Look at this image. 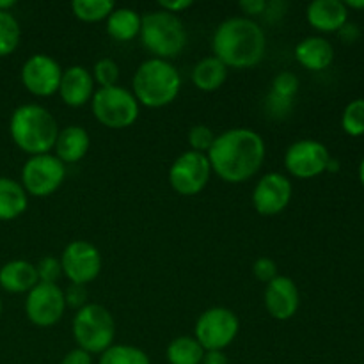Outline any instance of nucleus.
Here are the masks:
<instances>
[{"instance_id":"obj_1","label":"nucleus","mask_w":364,"mask_h":364,"mask_svg":"<svg viewBox=\"0 0 364 364\" xmlns=\"http://www.w3.org/2000/svg\"><path fill=\"white\" fill-rule=\"evenodd\" d=\"M265 155L267 146L262 135L249 128H231L215 137L206 156L220 180L242 183L262 169Z\"/></svg>"},{"instance_id":"obj_2","label":"nucleus","mask_w":364,"mask_h":364,"mask_svg":"<svg viewBox=\"0 0 364 364\" xmlns=\"http://www.w3.org/2000/svg\"><path fill=\"white\" fill-rule=\"evenodd\" d=\"M267 36L255 20L230 18L213 34V53L226 68H252L265 57Z\"/></svg>"},{"instance_id":"obj_3","label":"nucleus","mask_w":364,"mask_h":364,"mask_svg":"<svg viewBox=\"0 0 364 364\" xmlns=\"http://www.w3.org/2000/svg\"><path fill=\"white\" fill-rule=\"evenodd\" d=\"M9 134L21 151L32 156L46 155L55 146L59 127L50 110L36 103H27L18 107L11 116Z\"/></svg>"},{"instance_id":"obj_4","label":"nucleus","mask_w":364,"mask_h":364,"mask_svg":"<svg viewBox=\"0 0 364 364\" xmlns=\"http://www.w3.org/2000/svg\"><path fill=\"white\" fill-rule=\"evenodd\" d=\"M134 96L139 103L151 109H160L178 98L181 89L180 71L166 59L146 60L134 75Z\"/></svg>"},{"instance_id":"obj_5","label":"nucleus","mask_w":364,"mask_h":364,"mask_svg":"<svg viewBox=\"0 0 364 364\" xmlns=\"http://www.w3.org/2000/svg\"><path fill=\"white\" fill-rule=\"evenodd\" d=\"M141 38L146 48L156 59L178 55L187 45V31L176 14L167 11H151L142 16Z\"/></svg>"},{"instance_id":"obj_6","label":"nucleus","mask_w":364,"mask_h":364,"mask_svg":"<svg viewBox=\"0 0 364 364\" xmlns=\"http://www.w3.org/2000/svg\"><path fill=\"white\" fill-rule=\"evenodd\" d=\"M73 336L78 348L87 354H103L112 347L116 323L107 308L100 304H85L73 318Z\"/></svg>"},{"instance_id":"obj_7","label":"nucleus","mask_w":364,"mask_h":364,"mask_svg":"<svg viewBox=\"0 0 364 364\" xmlns=\"http://www.w3.org/2000/svg\"><path fill=\"white\" fill-rule=\"evenodd\" d=\"M92 114L107 128L121 130L128 128L139 119V102L134 92L114 85L100 87L91 100Z\"/></svg>"},{"instance_id":"obj_8","label":"nucleus","mask_w":364,"mask_h":364,"mask_svg":"<svg viewBox=\"0 0 364 364\" xmlns=\"http://www.w3.org/2000/svg\"><path fill=\"white\" fill-rule=\"evenodd\" d=\"M240 322L238 316L228 308H210L196 322V340L205 352L220 350L230 347L238 336Z\"/></svg>"},{"instance_id":"obj_9","label":"nucleus","mask_w":364,"mask_h":364,"mask_svg":"<svg viewBox=\"0 0 364 364\" xmlns=\"http://www.w3.org/2000/svg\"><path fill=\"white\" fill-rule=\"evenodd\" d=\"M66 178V166L57 156L36 155L25 162L21 169V187L27 194L45 198L53 194Z\"/></svg>"},{"instance_id":"obj_10","label":"nucleus","mask_w":364,"mask_h":364,"mask_svg":"<svg viewBox=\"0 0 364 364\" xmlns=\"http://www.w3.org/2000/svg\"><path fill=\"white\" fill-rule=\"evenodd\" d=\"M212 166L205 153L185 151L178 156L169 171V183L178 194L196 196L208 185Z\"/></svg>"},{"instance_id":"obj_11","label":"nucleus","mask_w":364,"mask_h":364,"mask_svg":"<svg viewBox=\"0 0 364 364\" xmlns=\"http://www.w3.org/2000/svg\"><path fill=\"white\" fill-rule=\"evenodd\" d=\"M66 311L64 290L52 283H38L25 299L27 318L38 327H52Z\"/></svg>"},{"instance_id":"obj_12","label":"nucleus","mask_w":364,"mask_h":364,"mask_svg":"<svg viewBox=\"0 0 364 364\" xmlns=\"http://www.w3.org/2000/svg\"><path fill=\"white\" fill-rule=\"evenodd\" d=\"M63 274L70 279V283L82 284L95 281L102 270V255L91 242L75 240L66 245L60 256Z\"/></svg>"},{"instance_id":"obj_13","label":"nucleus","mask_w":364,"mask_h":364,"mask_svg":"<svg viewBox=\"0 0 364 364\" xmlns=\"http://www.w3.org/2000/svg\"><path fill=\"white\" fill-rule=\"evenodd\" d=\"M329 160V149L322 142L315 141V139H302V141L294 142L287 149L284 166H287L288 173L294 174L295 178L309 180V178L326 173Z\"/></svg>"},{"instance_id":"obj_14","label":"nucleus","mask_w":364,"mask_h":364,"mask_svg":"<svg viewBox=\"0 0 364 364\" xmlns=\"http://www.w3.org/2000/svg\"><path fill=\"white\" fill-rule=\"evenodd\" d=\"M60 70L59 63L46 53H36L25 60L21 68V82L25 89L34 96H52L59 91Z\"/></svg>"},{"instance_id":"obj_15","label":"nucleus","mask_w":364,"mask_h":364,"mask_svg":"<svg viewBox=\"0 0 364 364\" xmlns=\"http://www.w3.org/2000/svg\"><path fill=\"white\" fill-rule=\"evenodd\" d=\"M291 194H294V187L284 174L267 173L256 183L255 192H252V205L259 215L272 217L287 208Z\"/></svg>"},{"instance_id":"obj_16","label":"nucleus","mask_w":364,"mask_h":364,"mask_svg":"<svg viewBox=\"0 0 364 364\" xmlns=\"http://www.w3.org/2000/svg\"><path fill=\"white\" fill-rule=\"evenodd\" d=\"M301 304L299 288L291 277L277 276L265 288V308L276 320H290Z\"/></svg>"},{"instance_id":"obj_17","label":"nucleus","mask_w":364,"mask_h":364,"mask_svg":"<svg viewBox=\"0 0 364 364\" xmlns=\"http://www.w3.org/2000/svg\"><path fill=\"white\" fill-rule=\"evenodd\" d=\"M59 95L70 107H82L91 102L95 95V78L84 66H70L63 71Z\"/></svg>"},{"instance_id":"obj_18","label":"nucleus","mask_w":364,"mask_h":364,"mask_svg":"<svg viewBox=\"0 0 364 364\" xmlns=\"http://www.w3.org/2000/svg\"><path fill=\"white\" fill-rule=\"evenodd\" d=\"M309 25L320 32H336L347 23L348 9L341 0H315L306 11Z\"/></svg>"},{"instance_id":"obj_19","label":"nucleus","mask_w":364,"mask_h":364,"mask_svg":"<svg viewBox=\"0 0 364 364\" xmlns=\"http://www.w3.org/2000/svg\"><path fill=\"white\" fill-rule=\"evenodd\" d=\"M89 144H91V139H89L85 128L71 124V127L59 130L53 149H55L57 159L66 166V164L80 162L87 155Z\"/></svg>"},{"instance_id":"obj_20","label":"nucleus","mask_w":364,"mask_h":364,"mask_svg":"<svg viewBox=\"0 0 364 364\" xmlns=\"http://www.w3.org/2000/svg\"><path fill=\"white\" fill-rule=\"evenodd\" d=\"M295 59L309 71H322L331 66L334 59V48L326 38L309 36L295 46Z\"/></svg>"},{"instance_id":"obj_21","label":"nucleus","mask_w":364,"mask_h":364,"mask_svg":"<svg viewBox=\"0 0 364 364\" xmlns=\"http://www.w3.org/2000/svg\"><path fill=\"white\" fill-rule=\"evenodd\" d=\"M38 283L36 265L25 259H13L0 269V287L9 294H28Z\"/></svg>"},{"instance_id":"obj_22","label":"nucleus","mask_w":364,"mask_h":364,"mask_svg":"<svg viewBox=\"0 0 364 364\" xmlns=\"http://www.w3.org/2000/svg\"><path fill=\"white\" fill-rule=\"evenodd\" d=\"M141 23L142 16H139L137 11L130 7H119V9L114 7L112 13L107 18V32L116 41L127 43L141 34Z\"/></svg>"},{"instance_id":"obj_23","label":"nucleus","mask_w":364,"mask_h":364,"mask_svg":"<svg viewBox=\"0 0 364 364\" xmlns=\"http://www.w3.org/2000/svg\"><path fill=\"white\" fill-rule=\"evenodd\" d=\"M28 198L21 183L11 178H0V220H13L25 213Z\"/></svg>"},{"instance_id":"obj_24","label":"nucleus","mask_w":364,"mask_h":364,"mask_svg":"<svg viewBox=\"0 0 364 364\" xmlns=\"http://www.w3.org/2000/svg\"><path fill=\"white\" fill-rule=\"evenodd\" d=\"M226 78L228 68L215 55L201 59L192 70V82L196 84V87L206 92L217 91L220 85H224Z\"/></svg>"},{"instance_id":"obj_25","label":"nucleus","mask_w":364,"mask_h":364,"mask_svg":"<svg viewBox=\"0 0 364 364\" xmlns=\"http://www.w3.org/2000/svg\"><path fill=\"white\" fill-rule=\"evenodd\" d=\"M169 364H201L205 358V348L192 336L174 338L166 352Z\"/></svg>"},{"instance_id":"obj_26","label":"nucleus","mask_w":364,"mask_h":364,"mask_svg":"<svg viewBox=\"0 0 364 364\" xmlns=\"http://www.w3.org/2000/svg\"><path fill=\"white\" fill-rule=\"evenodd\" d=\"M73 14L82 21L95 23L109 18V14L114 11L112 0H75L71 4Z\"/></svg>"},{"instance_id":"obj_27","label":"nucleus","mask_w":364,"mask_h":364,"mask_svg":"<svg viewBox=\"0 0 364 364\" xmlns=\"http://www.w3.org/2000/svg\"><path fill=\"white\" fill-rule=\"evenodd\" d=\"M98 364H151L144 350L132 345H112L100 355Z\"/></svg>"},{"instance_id":"obj_28","label":"nucleus","mask_w":364,"mask_h":364,"mask_svg":"<svg viewBox=\"0 0 364 364\" xmlns=\"http://www.w3.org/2000/svg\"><path fill=\"white\" fill-rule=\"evenodd\" d=\"M20 23L9 11H0V57H6L16 50L20 43Z\"/></svg>"},{"instance_id":"obj_29","label":"nucleus","mask_w":364,"mask_h":364,"mask_svg":"<svg viewBox=\"0 0 364 364\" xmlns=\"http://www.w3.org/2000/svg\"><path fill=\"white\" fill-rule=\"evenodd\" d=\"M341 127L345 134L350 137H361L364 135V98L352 100L343 110L341 116Z\"/></svg>"},{"instance_id":"obj_30","label":"nucleus","mask_w":364,"mask_h":364,"mask_svg":"<svg viewBox=\"0 0 364 364\" xmlns=\"http://www.w3.org/2000/svg\"><path fill=\"white\" fill-rule=\"evenodd\" d=\"M92 78L100 87H114L119 80V66L116 64V60L103 57L92 68Z\"/></svg>"},{"instance_id":"obj_31","label":"nucleus","mask_w":364,"mask_h":364,"mask_svg":"<svg viewBox=\"0 0 364 364\" xmlns=\"http://www.w3.org/2000/svg\"><path fill=\"white\" fill-rule=\"evenodd\" d=\"M299 91V78L290 71H283L272 82V96L291 102Z\"/></svg>"},{"instance_id":"obj_32","label":"nucleus","mask_w":364,"mask_h":364,"mask_svg":"<svg viewBox=\"0 0 364 364\" xmlns=\"http://www.w3.org/2000/svg\"><path fill=\"white\" fill-rule=\"evenodd\" d=\"M213 142H215V135H213V132L206 124H196L188 132V144H191L192 151H210Z\"/></svg>"},{"instance_id":"obj_33","label":"nucleus","mask_w":364,"mask_h":364,"mask_svg":"<svg viewBox=\"0 0 364 364\" xmlns=\"http://www.w3.org/2000/svg\"><path fill=\"white\" fill-rule=\"evenodd\" d=\"M36 270H38L39 283L57 284L59 277L63 276V267H60V259L53 258V256H45V258L39 259V263L36 265Z\"/></svg>"},{"instance_id":"obj_34","label":"nucleus","mask_w":364,"mask_h":364,"mask_svg":"<svg viewBox=\"0 0 364 364\" xmlns=\"http://www.w3.org/2000/svg\"><path fill=\"white\" fill-rule=\"evenodd\" d=\"M252 272H255L256 279L269 284L270 281H274L277 277V265L274 259L263 256V258H258L255 262V265H252Z\"/></svg>"},{"instance_id":"obj_35","label":"nucleus","mask_w":364,"mask_h":364,"mask_svg":"<svg viewBox=\"0 0 364 364\" xmlns=\"http://www.w3.org/2000/svg\"><path fill=\"white\" fill-rule=\"evenodd\" d=\"M64 301H66V306H70V308H84V306L87 304V290H85V287H82V284L71 283L70 287L66 288V291H64Z\"/></svg>"},{"instance_id":"obj_36","label":"nucleus","mask_w":364,"mask_h":364,"mask_svg":"<svg viewBox=\"0 0 364 364\" xmlns=\"http://www.w3.org/2000/svg\"><path fill=\"white\" fill-rule=\"evenodd\" d=\"M238 7L247 16H262L267 9V2L265 0H242V2H238Z\"/></svg>"},{"instance_id":"obj_37","label":"nucleus","mask_w":364,"mask_h":364,"mask_svg":"<svg viewBox=\"0 0 364 364\" xmlns=\"http://www.w3.org/2000/svg\"><path fill=\"white\" fill-rule=\"evenodd\" d=\"M60 364H92V355L82 348H75L64 355Z\"/></svg>"},{"instance_id":"obj_38","label":"nucleus","mask_w":364,"mask_h":364,"mask_svg":"<svg viewBox=\"0 0 364 364\" xmlns=\"http://www.w3.org/2000/svg\"><path fill=\"white\" fill-rule=\"evenodd\" d=\"M160 7L162 11H167L171 14H176L181 13V11L188 9L192 6V0H160Z\"/></svg>"},{"instance_id":"obj_39","label":"nucleus","mask_w":364,"mask_h":364,"mask_svg":"<svg viewBox=\"0 0 364 364\" xmlns=\"http://www.w3.org/2000/svg\"><path fill=\"white\" fill-rule=\"evenodd\" d=\"M201 364H230V363H228V358L224 355V352L210 350V352H205V358H203Z\"/></svg>"},{"instance_id":"obj_40","label":"nucleus","mask_w":364,"mask_h":364,"mask_svg":"<svg viewBox=\"0 0 364 364\" xmlns=\"http://www.w3.org/2000/svg\"><path fill=\"white\" fill-rule=\"evenodd\" d=\"M338 32H340V36H341V38H343L347 43H354L355 39L359 38L358 27H355V25H352V23H345L343 27H341Z\"/></svg>"},{"instance_id":"obj_41","label":"nucleus","mask_w":364,"mask_h":364,"mask_svg":"<svg viewBox=\"0 0 364 364\" xmlns=\"http://www.w3.org/2000/svg\"><path fill=\"white\" fill-rule=\"evenodd\" d=\"M343 4L347 9H364V0H347Z\"/></svg>"},{"instance_id":"obj_42","label":"nucleus","mask_w":364,"mask_h":364,"mask_svg":"<svg viewBox=\"0 0 364 364\" xmlns=\"http://www.w3.org/2000/svg\"><path fill=\"white\" fill-rule=\"evenodd\" d=\"M326 171H329V173H338V171H340V162H338L336 159H333V156H331V160H329V164H327Z\"/></svg>"},{"instance_id":"obj_43","label":"nucleus","mask_w":364,"mask_h":364,"mask_svg":"<svg viewBox=\"0 0 364 364\" xmlns=\"http://www.w3.org/2000/svg\"><path fill=\"white\" fill-rule=\"evenodd\" d=\"M14 7V0H0V11H9Z\"/></svg>"},{"instance_id":"obj_44","label":"nucleus","mask_w":364,"mask_h":364,"mask_svg":"<svg viewBox=\"0 0 364 364\" xmlns=\"http://www.w3.org/2000/svg\"><path fill=\"white\" fill-rule=\"evenodd\" d=\"M359 181H361V185L364 187V159L359 164Z\"/></svg>"},{"instance_id":"obj_45","label":"nucleus","mask_w":364,"mask_h":364,"mask_svg":"<svg viewBox=\"0 0 364 364\" xmlns=\"http://www.w3.org/2000/svg\"><path fill=\"white\" fill-rule=\"evenodd\" d=\"M0 315H2V301H0Z\"/></svg>"}]
</instances>
